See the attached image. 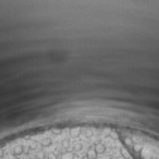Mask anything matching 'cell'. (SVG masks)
Instances as JSON below:
<instances>
[{
	"instance_id": "6da1fadb",
	"label": "cell",
	"mask_w": 159,
	"mask_h": 159,
	"mask_svg": "<svg viewBox=\"0 0 159 159\" xmlns=\"http://www.w3.org/2000/svg\"><path fill=\"white\" fill-rule=\"evenodd\" d=\"M81 131H82V129H81L80 126H73V128L70 129V137H72V138H77V137L81 135Z\"/></svg>"
},
{
	"instance_id": "7a4b0ae2",
	"label": "cell",
	"mask_w": 159,
	"mask_h": 159,
	"mask_svg": "<svg viewBox=\"0 0 159 159\" xmlns=\"http://www.w3.org/2000/svg\"><path fill=\"white\" fill-rule=\"evenodd\" d=\"M53 143V140L51 137H44V138H42L40 140V145L43 147V148H48V147H51Z\"/></svg>"
},
{
	"instance_id": "3957f363",
	"label": "cell",
	"mask_w": 159,
	"mask_h": 159,
	"mask_svg": "<svg viewBox=\"0 0 159 159\" xmlns=\"http://www.w3.org/2000/svg\"><path fill=\"white\" fill-rule=\"evenodd\" d=\"M94 149H95V152H96L97 155H99V154H104L105 150H106V145L102 144V143H97V144L94 147Z\"/></svg>"
},
{
	"instance_id": "277c9868",
	"label": "cell",
	"mask_w": 159,
	"mask_h": 159,
	"mask_svg": "<svg viewBox=\"0 0 159 159\" xmlns=\"http://www.w3.org/2000/svg\"><path fill=\"white\" fill-rule=\"evenodd\" d=\"M24 153V150H23V145H15L14 148H13V155H15V157H19V155H22Z\"/></svg>"
},
{
	"instance_id": "5b68a950",
	"label": "cell",
	"mask_w": 159,
	"mask_h": 159,
	"mask_svg": "<svg viewBox=\"0 0 159 159\" xmlns=\"http://www.w3.org/2000/svg\"><path fill=\"white\" fill-rule=\"evenodd\" d=\"M86 157H87V159H96L97 154H96V152H95V149H94V148H90V149H87Z\"/></svg>"
},
{
	"instance_id": "8992f818",
	"label": "cell",
	"mask_w": 159,
	"mask_h": 159,
	"mask_svg": "<svg viewBox=\"0 0 159 159\" xmlns=\"http://www.w3.org/2000/svg\"><path fill=\"white\" fill-rule=\"evenodd\" d=\"M60 159H74V154L72 152H64V153H62Z\"/></svg>"
},
{
	"instance_id": "52a82bcc",
	"label": "cell",
	"mask_w": 159,
	"mask_h": 159,
	"mask_svg": "<svg viewBox=\"0 0 159 159\" xmlns=\"http://www.w3.org/2000/svg\"><path fill=\"white\" fill-rule=\"evenodd\" d=\"M23 150L26 154H29L30 153V147L29 145H23Z\"/></svg>"
},
{
	"instance_id": "ba28073f",
	"label": "cell",
	"mask_w": 159,
	"mask_h": 159,
	"mask_svg": "<svg viewBox=\"0 0 159 159\" xmlns=\"http://www.w3.org/2000/svg\"><path fill=\"white\" fill-rule=\"evenodd\" d=\"M6 159H18V157H15V155H9V157H6Z\"/></svg>"
},
{
	"instance_id": "9c48e42d",
	"label": "cell",
	"mask_w": 159,
	"mask_h": 159,
	"mask_svg": "<svg viewBox=\"0 0 159 159\" xmlns=\"http://www.w3.org/2000/svg\"><path fill=\"white\" fill-rule=\"evenodd\" d=\"M4 149H2V148H0V158H2V157H4Z\"/></svg>"
},
{
	"instance_id": "30bf717a",
	"label": "cell",
	"mask_w": 159,
	"mask_h": 159,
	"mask_svg": "<svg viewBox=\"0 0 159 159\" xmlns=\"http://www.w3.org/2000/svg\"><path fill=\"white\" fill-rule=\"evenodd\" d=\"M109 159H114V158H109Z\"/></svg>"
}]
</instances>
